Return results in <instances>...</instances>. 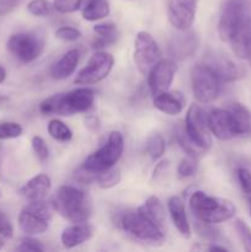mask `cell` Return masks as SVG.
I'll list each match as a JSON object with an SVG mask.
<instances>
[{"label":"cell","instance_id":"27","mask_svg":"<svg viewBox=\"0 0 251 252\" xmlns=\"http://www.w3.org/2000/svg\"><path fill=\"white\" fill-rule=\"evenodd\" d=\"M235 117L241 137L251 134V111L239 102H233L228 106Z\"/></svg>","mask_w":251,"mask_h":252},{"label":"cell","instance_id":"36","mask_svg":"<svg viewBox=\"0 0 251 252\" xmlns=\"http://www.w3.org/2000/svg\"><path fill=\"white\" fill-rule=\"evenodd\" d=\"M235 230L245 251L251 252V228L241 219L235 220Z\"/></svg>","mask_w":251,"mask_h":252},{"label":"cell","instance_id":"40","mask_svg":"<svg viewBox=\"0 0 251 252\" xmlns=\"http://www.w3.org/2000/svg\"><path fill=\"white\" fill-rule=\"evenodd\" d=\"M236 179L244 193L251 194V172L246 167H238L235 171Z\"/></svg>","mask_w":251,"mask_h":252},{"label":"cell","instance_id":"23","mask_svg":"<svg viewBox=\"0 0 251 252\" xmlns=\"http://www.w3.org/2000/svg\"><path fill=\"white\" fill-rule=\"evenodd\" d=\"M231 49L238 58L248 61L251 65V26L239 32L230 42Z\"/></svg>","mask_w":251,"mask_h":252},{"label":"cell","instance_id":"9","mask_svg":"<svg viewBox=\"0 0 251 252\" xmlns=\"http://www.w3.org/2000/svg\"><path fill=\"white\" fill-rule=\"evenodd\" d=\"M6 46L20 63L29 64L43 53L44 38L37 32H19L10 36Z\"/></svg>","mask_w":251,"mask_h":252},{"label":"cell","instance_id":"44","mask_svg":"<svg viewBox=\"0 0 251 252\" xmlns=\"http://www.w3.org/2000/svg\"><path fill=\"white\" fill-rule=\"evenodd\" d=\"M169 167V161H161L159 165H157V167H155L154 170V179H157V177L160 176V175L164 174L165 170Z\"/></svg>","mask_w":251,"mask_h":252},{"label":"cell","instance_id":"47","mask_svg":"<svg viewBox=\"0 0 251 252\" xmlns=\"http://www.w3.org/2000/svg\"><path fill=\"white\" fill-rule=\"evenodd\" d=\"M6 101H7V97H5V96H0V106L4 105Z\"/></svg>","mask_w":251,"mask_h":252},{"label":"cell","instance_id":"26","mask_svg":"<svg viewBox=\"0 0 251 252\" xmlns=\"http://www.w3.org/2000/svg\"><path fill=\"white\" fill-rule=\"evenodd\" d=\"M110 14L107 0H88L83 7V19L86 21H98Z\"/></svg>","mask_w":251,"mask_h":252},{"label":"cell","instance_id":"20","mask_svg":"<svg viewBox=\"0 0 251 252\" xmlns=\"http://www.w3.org/2000/svg\"><path fill=\"white\" fill-rule=\"evenodd\" d=\"M167 208H169L172 223H174L175 228L177 229L180 235L184 236L185 239H188L191 236V225H189L188 218H187L184 201L180 197H171L167 202Z\"/></svg>","mask_w":251,"mask_h":252},{"label":"cell","instance_id":"30","mask_svg":"<svg viewBox=\"0 0 251 252\" xmlns=\"http://www.w3.org/2000/svg\"><path fill=\"white\" fill-rule=\"evenodd\" d=\"M121 171L118 169H115V167H111V169L105 170L102 172H98L96 175L95 182H97L98 186L103 189H110L112 187L117 186L121 182Z\"/></svg>","mask_w":251,"mask_h":252},{"label":"cell","instance_id":"5","mask_svg":"<svg viewBox=\"0 0 251 252\" xmlns=\"http://www.w3.org/2000/svg\"><path fill=\"white\" fill-rule=\"evenodd\" d=\"M249 26H251V0H225L218 21L220 41L229 43Z\"/></svg>","mask_w":251,"mask_h":252},{"label":"cell","instance_id":"31","mask_svg":"<svg viewBox=\"0 0 251 252\" xmlns=\"http://www.w3.org/2000/svg\"><path fill=\"white\" fill-rule=\"evenodd\" d=\"M197 170H198V157L187 154V157L184 158L177 166V176L182 180L188 179L196 175Z\"/></svg>","mask_w":251,"mask_h":252},{"label":"cell","instance_id":"18","mask_svg":"<svg viewBox=\"0 0 251 252\" xmlns=\"http://www.w3.org/2000/svg\"><path fill=\"white\" fill-rule=\"evenodd\" d=\"M52 189L51 177L46 174H39L30 179L20 189V193L29 202L42 201Z\"/></svg>","mask_w":251,"mask_h":252},{"label":"cell","instance_id":"22","mask_svg":"<svg viewBox=\"0 0 251 252\" xmlns=\"http://www.w3.org/2000/svg\"><path fill=\"white\" fill-rule=\"evenodd\" d=\"M154 106L160 112L169 116H177L184 111L185 97L179 91L159 94L154 97Z\"/></svg>","mask_w":251,"mask_h":252},{"label":"cell","instance_id":"2","mask_svg":"<svg viewBox=\"0 0 251 252\" xmlns=\"http://www.w3.org/2000/svg\"><path fill=\"white\" fill-rule=\"evenodd\" d=\"M94 101H95L94 90L86 86H81L69 93L49 96L42 101L39 105V111L47 116H71L75 113L86 112L94 105Z\"/></svg>","mask_w":251,"mask_h":252},{"label":"cell","instance_id":"45","mask_svg":"<svg viewBox=\"0 0 251 252\" xmlns=\"http://www.w3.org/2000/svg\"><path fill=\"white\" fill-rule=\"evenodd\" d=\"M209 251H228V249L225 248V246H220V245H211L208 248Z\"/></svg>","mask_w":251,"mask_h":252},{"label":"cell","instance_id":"4","mask_svg":"<svg viewBox=\"0 0 251 252\" xmlns=\"http://www.w3.org/2000/svg\"><path fill=\"white\" fill-rule=\"evenodd\" d=\"M117 224L127 235L134 240L150 245H161L165 240V230L148 218L139 208L126 211L118 218Z\"/></svg>","mask_w":251,"mask_h":252},{"label":"cell","instance_id":"38","mask_svg":"<svg viewBox=\"0 0 251 252\" xmlns=\"http://www.w3.org/2000/svg\"><path fill=\"white\" fill-rule=\"evenodd\" d=\"M31 144L37 159H38L41 162L47 161V159H48L49 157V149H48V145L46 144L43 138L39 137V135H34V137L31 139Z\"/></svg>","mask_w":251,"mask_h":252},{"label":"cell","instance_id":"17","mask_svg":"<svg viewBox=\"0 0 251 252\" xmlns=\"http://www.w3.org/2000/svg\"><path fill=\"white\" fill-rule=\"evenodd\" d=\"M218 75L221 83L235 81L244 75V70L230 58L221 53L208 54L206 63Z\"/></svg>","mask_w":251,"mask_h":252},{"label":"cell","instance_id":"12","mask_svg":"<svg viewBox=\"0 0 251 252\" xmlns=\"http://www.w3.org/2000/svg\"><path fill=\"white\" fill-rule=\"evenodd\" d=\"M134 63L142 74H148L150 69L161 59V51L154 37L147 31L138 32L134 39Z\"/></svg>","mask_w":251,"mask_h":252},{"label":"cell","instance_id":"46","mask_svg":"<svg viewBox=\"0 0 251 252\" xmlns=\"http://www.w3.org/2000/svg\"><path fill=\"white\" fill-rule=\"evenodd\" d=\"M5 79H6V70H5L4 66L0 65V84L4 83Z\"/></svg>","mask_w":251,"mask_h":252},{"label":"cell","instance_id":"41","mask_svg":"<svg viewBox=\"0 0 251 252\" xmlns=\"http://www.w3.org/2000/svg\"><path fill=\"white\" fill-rule=\"evenodd\" d=\"M17 251H37V252H41L44 251V246L39 243L38 240L36 239L31 238L30 236H25L20 240L19 246L16 248Z\"/></svg>","mask_w":251,"mask_h":252},{"label":"cell","instance_id":"1","mask_svg":"<svg viewBox=\"0 0 251 252\" xmlns=\"http://www.w3.org/2000/svg\"><path fill=\"white\" fill-rule=\"evenodd\" d=\"M54 211L70 223H86L91 217V201L88 193L71 185L61 186L51 201Z\"/></svg>","mask_w":251,"mask_h":252},{"label":"cell","instance_id":"39","mask_svg":"<svg viewBox=\"0 0 251 252\" xmlns=\"http://www.w3.org/2000/svg\"><path fill=\"white\" fill-rule=\"evenodd\" d=\"M81 36H83V33L78 29L71 26H62L56 31L57 38L65 42H75L80 39Z\"/></svg>","mask_w":251,"mask_h":252},{"label":"cell","instance_id":"14","mask_svg":"<svg viewBox=\"0 0 251 252\" xmlns=\"http://www.w3.org/2000/svg\"><path fill=\"white\" fill-rule=\"evenodd\" d=\"M176 71V63L172 59H160L148 73V85L153 95L169 91Z\"/></svg>","mask_w":251,"mask_h":252},{"label":"cell","instance_id":"16","mask_svg":"<svg viewBox=\"0 0 251 252\" xmlns=\"http://www.w3.org/2000/svg\"><path fill=\"white\" fill-rule=\"evenodd\" d=\"M198 44V36L194 32L185 30V31H179V33L174 34L170 38L167 52L171 58L184 61V59L191 58L196 53Z\"/></svg>","mask_w":251,"mask_h":252},{"label":"cell","instance_id":"33","mask_svg":"<svg viewBox=\"0 0 251 252\" xmlns=\"http://www.w3.org/2000/svg\"><path fill=\"white\" fill-rule=\"evenodd\" d=\"M175 135H176V140L177 143H179V145L187 153V154L196 155V157L204 154L203 150H201L197 145H194L193 143L191 142V139L187 137L184 127L179 126V127L176 128V130H175Z\"/></svg>","mask_w":251,"mask_h":252},{"label":"cell","instance_id":"19","mask_svg":"<svg viewBox=\"0 0 251 252\" xmlns=\"http://www.w3.org/2000/svg\"><path fill=\"white\" fill-rule=\"evenodd\" d=\"M94 229L90 224L86 223H73L63 230L61 235L62 245L65 249H74L81 245L93 236Z\"/></svg>","mask_w":251,"mask_h":252},{"label":"cell","instance_id":"29","mask_svg":"<svg viewBox=\"0 0 251 252\" xmlns=\"http://www.w3.org/2000/svg\"><path fill=\"white\" fill-rule=\"evenodd\" d=\"M145 149H147V154L149 155L150 159L154 161L162 158V155L165 154V149H166V144H165V139L162 138V135H150L145 144Z\"/></svg>","mask_w":251,"mask_h":252},{"label":"cell","instance_id":"34","mask_svg":"<svg viewBox=\"0 0 251 252\" xmlns=\"http://www.w3.org/2000/svg\"><path fill=\"white\" fill-rule=\"evenodd\" d=\"M88 0H53V6L57 12L70 14L84 7Z\"/></svg>","mask_w":251,"mask_h":252},{"label":"cell","instance_id":"13","mask_svg":"<svg viewBox=\"0 0 251 252\" xmlns=\"http://www.w3.org/2000/svg\"><path fill=\"white\" fill-rule=\"evenodd\" d=\"M207 117L209 130L219 140H231L236 137H241L235 117L228 107L214 108Z\"/></svg>","mask_w":251,"mask_h":252},{"label":"cell","instance_id":"43","mask_svg":"<svg viewBox=\"0 0 251 252\" xmlns=\"http://www.w3.org/2000/svg\"><path fill=\"white\" fill-rule=\"evenodd\" d=\"M21 1L22 0H0V16L11 12Z\"/></svg>","mask_w":251,"mask_h":252},{"label":"cell","instance_id":"25","mask_svg":"<svg viewBox=\"0 0 251 252\" xmlns=\"http://www.w3.org/2000/svg\"><path fill=\"white\" fill-rule=\"evenodd\" d=\"M94 32L97 34V38L94 41V48H105L111 46L117 39V26L113 22H101L94 26Z\"/></svg>","mask_w":251,"mask_h":252},{"label":"cell","instance_id":"37","mask_svg":"<svg viewBox=\"0 0 251 252\" xmlns=\"http://www.w3.org/2000/svg\"><path fill=\"white\" fill-rule=\"evenodd\" d=\"M22 134V127L17 122H1L0 123V140L14 139Z\"/></svg>","mask_w":251,"mask_h":252},{"label":"cell","instance_id":"35","mask_svg":"<svg viewBox=\"0 0 251 252\" xmlns=\"http://www.w3.org/2000/svg\"><path fill=\"white\" fill-rule=\"evenodd\" d=\"M194 229H196L197 234H198L201 238L206 239V240L217 241L220 238V231H219L218 229L214 228V224H208L203 223V221L196 220Z\"/></svg>","mask_w":251,"mask_h":252},{"label":"cell","instance_id":"6","mask_svg":"<svg viewBox=\"0 0 251 252\" xmlns=\"http://www.w3.org/2000/svg\"><path fill=\"white\" fill-rule=\"evenodd\" d=\"M123 149H125V142L122 134L116 130L111 132L105 144L86 158L83 167L94 174H98L111 167H115L118 160L122 158Z\"/></svg>","mask_w":251,"mask_h":252},{"label":"cell","instance_id":"3","mask_svg":"<svg viewBox=\"0 0 251 252\" xmlns=\"http://www.w3.org/2000/svg\"><path fill=\"white\" fill-rule=\"evenodd\" d=\"M189 209L196 220L208 224H220L233 218L236 213L229 199L214 197L203 191H196L189 197Z\"/></svg>","mask_w":251,"mask_h":252},{"label":"cell","instance_id":"24","mask_svg":"<svg viewBox=\"0 0 251 252\" xmlns=\"http://www.w3.org/2000/svg\"><path fill=\"white\" fill-rule=\"evenodd\" d=\"M139 211L143 212L149 219H152L159 228L165 230V223H166V217H165V209L161 201L157 197L152 196L139 207Z\"/></svg>","mask_w":251,"mask_h":252},{"label":"cell","instance_id":"8","mask_svg":"<svg viewBox=\"0 0 251 252\" xmlns=\"http://www.w3.org/2000/svg\"><path fill=\"white\" fill-rule=\"evenodd\" d=\"M220 79L207 64H198L192 69V93L199 103H211L217 100L220 94Z\"/></svg>","mask_w":251,"mask_h":252},{"label":"cell","instance_id":"11","mask_svg":"<svg viewBox=\"0 0 251 252\" xmlns=\"http://www.w3.org/2000/svg\"><path fill=\"white\" fill-rule=\"evenodd\" d=\"M115 64L112 54L105 51H97L91 56L88 64L79 71L74 83L76 85H95L108 76Z\"/></svg>","mask_w":251,"mask_h":252},{"label":"cell","instance_id":"42","mask_svg":"<svg viewBox=\"0 0 251 252\" xmlns=\"http://www.w3.org/2000/svg\"><path fill=\"white\" fill-rule=\"evenodd\" d=\"M0 236L4 239H12L14 236V226L10 219L0 212Z\"/></svg>","mask_w":251,"mask_h":252},{"label":"cell","instance_id":"28","mask_svg":"<svg viewBox=\"0 0 251 252\" xmlns=\"http://www.w3.org/2000/svg\"><path fill=\"white\" fill-rule=\"evenodd\" d=\"M48 133L54 140L58 142H69L73 138V132L70 128L61 120H52L48 123Z\"/></svg>","mask_w":251,"mask_h":252},{"label":"cell","instance_id":"10","mask_svg":"<svg viewBox=\"0 0 251 252\" xmlns=\"http://www.w3.org/2000/svg\"><path fill=\"white\" fill-rule=\"evenodd\" d=\"M185 132L194 145L208 152L212 148L211 130L208 126V117L198 105H191L187 110L185 120Z\"/></svg>","mask_w":251,"mask_h":252},{"label":"cell","instance_id":"49","mask_svg":"<svg viewBox=\"0 0 251 252\" xmlns=\"http://www.w3.org/2000/svg\"><path fill=\"white\" fill-rule=\"evenodd\" d=\"M249 206H250V217H251V198L249 199Z\"/></svg>","mask_w":251,"mask_h":252},{"label":"cell","instance_id":"21","mask_svg":"<svg viewBox=\"0 0 251 252\" xmlns=\"http://www.w3.org/2000/svg\"><path fill=\"white\" fill-rule=\"evenodd\" d=\"M79 61H80V52L75 48L70 49L53 64L51 69V76L54 80L68 79L76 70Z\"/></svg>","mask_w":251,"mask_h":252},{"label":"cell","instance_id":"48","mask_svg":"<svg viewBox=\"0 0 251 252\" xmlns=\"http://www.w3.org/2000/svg\"><path fill=\"white\" fill-rule=\"evenodd\" d=\"M2 248H4V240H2L1 236H0V250H1Z\"/></svg>","mask_w":251,"mask_h":252},{"label":"cell","instance_id":"7","mask_svg":"<svg viewBox=\"0 0 251 252\" xmlns=\"http://www.w3.org/2000/svg\"><path fill=\"white\" fill-rule=\"evenodd\" d=\"M52 211H54L52 204H48L44 199L30 202L19 216V226L22 233L32 236L47 231L52 218Z\"/></svg>","mask_w":251,"mask_h":252},{"label":"cell","instance_id":"15","mask_svg":"<svg viewBox=\"0 0 251 252\" xmlns=\"http://www.w3.org/2000/svg\"><path fill=\"white\" fill-rule=\"evenodd\" d=\"M197 0H170L167 17L177 31L189 30L196 19Z\"/></svg>","mask_w":251,"mask_h":252},{"label":"cell","instance_id":"32","mask_svg":"<svg viewBox=\"0 0 251 252\" xmlns=\"http://www.w3.org/2000/svg\"><path fill=\"white\" fill-rule=\"evenodd\" d=\"M27 10L36 17H47L53 14L54 6L53 2L48 0H31L27 4Z\"/></svg>","mask_w":251,"mask_h":252}]
</instances>
